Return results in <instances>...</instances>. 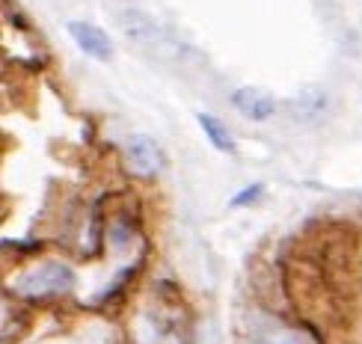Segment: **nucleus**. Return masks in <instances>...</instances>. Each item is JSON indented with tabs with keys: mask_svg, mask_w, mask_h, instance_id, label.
Instances as JSON below:
<instances>
[{
	"mask_svg": "<svg viewBox=\"0 0 362 344\" xmlns=\"http://www.w3.org/2000/svg\"><path fill=\"white\" fill-rule=\"evenodd\" d=\"M116 21H119V30L125 33V39L134 42L137 48L148 51V54L170 59V57H175L181 51L178 42L152 18V15H146L143 9H119Z\"/></svg>",
	"mask_w": 362,
	"mask_h": 344,
	"instance_id": "1",
	"label": "nucleus"
},
{
	"mask_svg": "<svg viewBox=\"0 0 362 344\" xmlns=\"http://www.w3.org/2000/svg\"><path fill=\"white\" fill-rule=\"evenodd\" d=\"M125 167L140 178H155L163 170V152L148 134H131L125 140Z\"/></svg>",
	"mask_w": 362,
	"mask_h": 344,
	"instance_id": "2",
	"label": "nucleus"
},
{
	"mask_svg": "<svg viewBox=\"0 0 362 344\" xmlns=\"http://www.w3.org/2000/svg\"><path fill=\"white\" fill-rule=\"evenodd\" d=\"M21 288L30 294H69L74 288V271L59 261L42 264L21 279Z\"/></svg>",
	"mask_w": 362,
	"mask_h": 344,
	"instance_id": "3",
	"label": "nucleus"
},
{
	"mask_svg": "<svg viewBox=\"0 0 362 344\" xmlns=\"http://www.w3.org/2000/svg\"><path fill=\"white\" fill-rule=\"evenodd\" d=\"M294 107V116L300 122L306 125H321L324 119L329 116V107H333V101H329V93L318 83H306L297 89V95L291 101Z\"/></svg>",
	"mask_w": 362,
	"mask_h": 344,
	"instance_id": "4",
	"label": "nucleus"
},
{
	"mask_svg": "<svg viewBox=\"0 0 362 344\" xmlns=\"http://www.w3.org/2000/svg\"><path fill=\"white\" fill-rule=\"evenodd\" d=\"M232 104L250 122H267L276 113V98L262 86H238L232 93Z\"/></svg>",
	"mask_w": 362,
	"mask_h": 344,
	"instance_id": "5",
	"label": "nucleus"
},
{
	"mask_svg": "<svg viewBox=\"0 0 362 344\" xmlns=\"http://www.w3.org/2000/svg\"><path fill=\"white\" fill-rule=\"evenodd\" d=\"M69 33H71L74 45H78L86 57L101 59V63H107V59L113 57V42L101 27L89 24V21H69Z\"/></svg>",
	"mask_w": 362,
	"mask_h": 344,
	"instance_id": "6",
	"label": "nucleus"
},
{
	"mask_svg": "<svg viewBox=\"0 0 362 344\" xmlns=\"http://www.w3.org/2000/svg\"><path fill=\"white\" fill-rule=\"evenodd\" d=\"M196 122H199L202 134L208 137V143L217 148V152H223V155L235 152V137H232V131L226 128L217 116H211V113H196Z\"/></svg>",
	"mask_w": 362,
	"mask_h": 344,
	"instance_id": "7",
	"label": "nucleus"
},
{
	"mask_svg": "<svg viewBox=\"0 0 362 344\" xmlns=\"http://www.w3.org/2000/svg\"><path fill=\"white\" fill-rule=\"evenodd\" d=\"M267 344H309V341H306V336H300V333H279Z\"/></svg>",
	"mask_w": 362,
	"mask_h": 344,
	"instance_id": "8",
	"label": "nucleus"
}]
</instances>
